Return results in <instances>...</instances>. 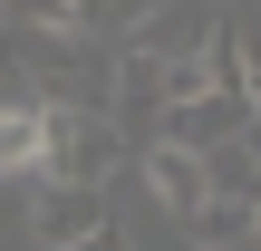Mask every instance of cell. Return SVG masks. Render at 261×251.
<instances>
[{"instance_id": "obj_1", "label": "cell", "mask_w": 261, "mask_h": 251, "mask_svg": "<svg viewBox=\"0 0 261 251\" xmlns=\"http://www.w3.org/2000/svg\"><path fill=\"white\" fill-rule=\"evenodd\" d=\"M116 126L107 116H87V106H39V164H29V184H87V193H107V174H116Z\"/></svg>"}, {"instance_id": "obj_2", "label": "cell", "mask_w": 261, "mask_h": 251, "mask_svg": "<svg viewBox=\"0 0 261 251\" xmlns=\"http://www.w3.org/2000/svg\"><path fill=\"white\" fill-rule=\"evenodd\" d=\"M223 29V10L213 0H155L145 19H126V39H116V58H145V68H184V58H203V39Z\"/></svg>"}, {"instance_id": "obj_3", "label": "cell", "mask_w": 261, "mask_h": 251, "mask_svg": "<svg viewBox=\"0 0 261 251\" xmlns=\"http://www.w3.org/2000/svg\"><path fill=\"white\" fill-rule=\"evenodd\" d=\"M223 135H252V97H223V87H203V97H174L165 106V126H155V145H223Z\"/></svg>"}, {"instance_id": "obj_4", "label": "cell", "mask_w": 261, "mask_h": 251, "mask_svg": "<svg viewBox=\"0 0 261 251\" xmlns=\"http://www.w3.org/2000/svg\"><path fill=\"white\" fill-rule=\"evenodd\" d=\"M97 222H107V193H87V184H39V193H29V232H39V251H77Z\"/></svg>"}, {"instance_id": "obj_5", "label": "cell", "mask_w": 261, "mask_h": 251, "mask_svg": "<svg viewBox=\"0 0 261 251\" xmlns=\"http://www.w3.org/2000/svg\"><path fill=\"white\" fill-rule=\"evenodd\" d=\"M136 174H145V193L165 203V222H184V213L203 203V164H194V145H145Z\"/></svg>"}, {"instance_id": "obj_6", "label": "cell", "mask_w": 261, "mask_h": 251, "mask_svg": "<svg viewBox=\"0 0 261 251\" xmlns=\"http://www.w3.org/2000/svg\"><path fill=\"white\" fill-rule=\"evenodd\" d=\"M184 242L194 251H261V213L232 203V193H203V203L184 213Z\"/></svg>"}, {"instance_id": "obj_7", "label": "cell", "mask_w": 261, "mask_h": 251, "mask_svg": "<svg viewBox=\"0 0 261 251\" xmlns=\"http://www.w3.org/2000/svg\"><path fill=\"white\" fill-rule=\"evenodd\" d=\"M194 164H203V193H232V203H252V193H261V164H252V135H223V145H203Z\"/></svg>"}, {"instance_id": "obj_8", "label": "cell", "mask_w": 261, "mask_h": 251, "mask_svg": "<svg viewBox=\"0 0 261 251\" xmlns=\"http://www.w3.org/2000/svg\"><path fill=\"white\" fill-rule=\"evenodd\" d=\"M39 164V106H0V184H29Z\"/></svg>"}, {"instance_id": "obj_9", "label": "cell", "mask_w": 261, "mask_h": 251, "mask_svg": "<svg viewBox=\"0 0 261 251\" xmlns=\"http://www.w3.org/2000/svg\"><path fill=\"white\" fill-rule=\"evenodd\" d=\"M0 19H19V29H48V39H77V0H0Z\"/></svg>"}, {"instance_id": "obj_10", "label": "cell", "mask_w": 261, "mask_h": 251, "mask_svg": "<svg viewBox=\"0 0 261 251\" xmlns=\"http://www.w3.org/2000/svg\"><path fill=\"white\" fill-rule=\"evenodd\" d=\"M155 0H77V39H126V19H145Z\"/></svg>"}, {"instance_id": "obj_11", "label": "cell", "mask_w": 261, "mask_h": 251, "mask_svg": "<svg viewBox=\"0 0 261 251\" xmlns=\"http://www.w3.org/2000/svg\"><path fill=\"white\" fill-rule=\"evenodd\" d=\"M77 251H136V232H126V222L107 213V222H97V232H87V242H77Z\"/></svg>"}, {"instance_id": "obj_12", "label": "cell", "mask_w": 261, "mask_h": 251, "mask_svg": "<svg viewBox=\"0 0 261 251\" xmlns=\"http://www.w3.org/2000/svg\"><path fill=\"white\" fill-rule=\"evenodd\" d=\"M0 29H10V19H0Z\"/></svg>"}]
</instances>
